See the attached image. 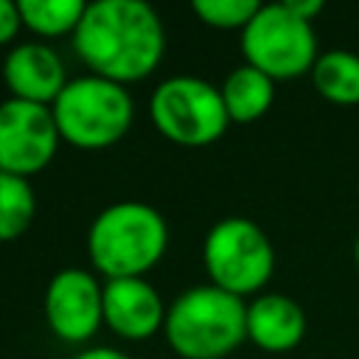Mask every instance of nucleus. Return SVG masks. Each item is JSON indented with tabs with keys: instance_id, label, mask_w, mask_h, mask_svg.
Listing matches in <instances>:
<instances>
[{
	"instance_id": "nucleus-1",
	"label": "nucleus",
	"mask_w": 359,
	"mask_h": 359,
	"mask_svg": "<svg viewBox=\"0 0 359 359\" xmlns=\"http://www.w3.org/2000/svg\"><path fill=\"white\" fill-rule=\"evenodd\" d=\"M73 48L93 76L126 87L163 62L165 28L143 0H95L87 3L73 31Z\"/></svg>"
},
{
	"instance_id": "nucleus-2",
	"label": "nucleus",
	"mask_w": 359,
	"mask_h": 359,
	"mask_svg": "<svg viewBox=\"0 0 359 359\" xmlns=\"http://www.w3.org/2000/svg\"><path fill=\"white\" fill-rule=\"evenodd\" d=\"M168 250V222L149 202L107 205L87 230V255L107 278H143Z\"/></svg>"
},
{
	"instance_id": "nucleus-3",
	"label": "nucleus",
	"mask_w": 359,
	"mask_h": 359,
	"mask_svg": "<svg viewBox=\"0 0 359 359\" xmlns=\"http://www.w3.org/2000/svg\"><path fill=\"white\" fill-rule=\"evenodd\" d=\"M163 334L182 359H224L247 339V303L213 283L191 286L168 306Z\"/></svg>"
},
{
	"instance_id": "nucleus-4",
	"label": "nucleus",
	"mask_w": 359,
	"mask_h": 359,
	"mask_svg": "<svg viewBox=\"0 0 359 359\" xmlns=\"http://www.w3.org/2000/svg\"><path fill=\"white\" fill-rule=\"evenodd\" d=\"M59 137L76 149H107L126 137L135 121V101L118 81L79 76L50 104Z\"/></svg>"
},
{
	"instance_id": "nucleus-5",
	"label": "nucleus",
	"mask_w": 359,
	"mask_h": 359,
	"mask_svg": "<svg viewBox=\"0 0 359 359\" xmlns=\"http://www.w3.org/2000/svg\"><path fill=\"white\" fill-rule=\"evenodd\" d=\"M202 264L213 286L247 297L261 292L275 269V250L266 233L244 216L219 219L202 244Z\"/></svg>"
},
{
	"instance_id": "nucleus-6",
	"label": "nucleus",
	"mask_w": 359,
	"mask_h": 359,
	"mask_svg": "<svg viewBox=\"0 0 359 359\" xmlns=\"http://www.w3.org/2000/svg\"><path fill=\"white\" fill-rule=\"evenodd\" d=\"M149 112L157 132L177 146H208L230 126L222 90L199 76H171L160 81L151 93Z\"/></svg>"
},
{
	"instance_id": "nucleus-7",
	"label": "nucleus",
	"mask_w": 359,
	"mask_h": 359,
	"mask_svg": "<svg viewBox=\"0 0 359 359\" xmlns=\"http://www.w3.org/2000/svg\"><path fill=\"white\" fill-rule=\"evenodd\" d=\"M241 53L247 65L275 81L311 73L320 56L311 22L297 17L286 3H266L255 11L241 31Z\"/></svg>"
},
{
	"instance_id": "nucleus-8",
	"label": "nucleus",
	"mask_w": 359,
	"mask_h": 359,
	"mask_svg": "<svg viewBox=\"0 0 359 359\" xmlns=\"http://www.w3.org/2000/svg\"><path fill=\"white\" fill-rule=\"evenodd\" d=\"M59 140L50 107L22 98L0 104V171L28 180L56 157Z\"/></svg>"
},
{
	"instance_id": "nucleus-9",
	"label": "nucleus",
	"mask_w": 359,
	"mask_h": 359,
	"mask_svg": "<svg viewBox=\"0 0 359 359\" xmlns=\"http://www.w3.org/2000/svg\"><path fill=\"white\" fill-rule=\"evenodd\" d=\"M45 320L65 342H87L104 323V286L87 269H59L45 289Z\"/></svg>"
},
{
	"instance_id": "nucleus-10",
	"label": "nucleus",
	"mask_w": 359,
	"mask_h": 359,
	"mask_svg": "<svg viewBox=\"0 0 359 359\" xmlns=\"http://www.w3.org/2000/svg\"><path fill=\"white\" fill-rule=\"evenodd\" d=\"M165 303L146 278H112L104 283V323L123 339L140 342L163 331Z\"/></svg>"
},
{
	"instance_id": "nucleus-11",
	"label": "nucleus",
	"mask_w": 359,
	"mask_h": 359,
	"mask_svg": "<svg viewBox=\"0 0 359 359\" xmlns=\"http://www.w3.org/2000/svg\"><path fill=\"white\" fill-rule=\"evenodd\" d=\"M3 81L11 98L50 107L67 84L62 56L42 42L14 45L3 59Z\"/></svg>"
},
{
	"instance_id": "nucleus-12",
	"label": "nucleus",
	"mask_w": 359,
	"mask_h": 359,
	"mask_svg": "<svg viewBox=\"0 0 359 359\" xmlns=\"http://www.w3.org/2000/svg\"><path fill=\"white\" fill-rule=\"evenodd\" d=\"M306 337V311L280 292L258 294L247 303V339L269 353L292 351Z\"/></svg>"
},
{
	"instance_id": "nucleus-13",
	"label": "nucleus",
	"mask_w": 359,
	"mask_h": 359,
	"mask_svg": "<svg viewBox=\"0 0 359 359\" xmlns=\"http://www.w3.org/2000/svg\"><path fill=\"white\" fill-rule=\"evenodd\" d=\"M222 90V101L224 109L230 115V123H252L261 115L269 112L272 101H275V79H269L266 73H261L252 65H241L236 70L227 73Z\"/></svg>"
},
{
	"instance_id": "nucleus-14",
	"label": "nucleus",
	"mask_w": 359,
	"mask_h": 359,
	"mask_svg": "<svg viewBox=\"0 0 359 359\" xmlns=\"http://www.w3.org/2000/svg\"><path fill=\"white\" fill-rule=\"evenodd\" d=\"M314 90L334 104H359V53L334 48L317 56L311 67Z\"/></svg>"
},
{
	"instance_id": "nucleus-15",
	"label": "nucleus",
	"mask_w": 359,
	"mask_h": 359,
	"mask_svg": "<svg viewBox=\"0 0 359 359\" xmlns=\"http://www.w3.org/2000/svg\"><path fill=\"white\" fill-rule=\"evenodd\" d=\"M36 216V194L25 177L0 171V241L22 236Z\"/></svg>"
},
{
	"instance_id": "nucleus-16",
	"label": "nucleus",
	"mask_w": 359,
	"mask_h": 359,
	"mask_svg": "<svg viewBox=\"0 0 359 359\" xmlns=\"http://www.w3.org/2000/svg\"><path fill=\"white\" fill-rule=\"evenodd\" d=\"M22 25L39 36L73 34L87 3L84 0H20L17 3Z\"/></svg>"
},
{
	"instance_id": "nucleus-17",
	"label": "nucleus",
	"mask_w": 359,
	"mask_h": 359,
	"mask_svg": "<svg viewBox=\"0 0 359 359\" xmlns=\"http://www.w3.org/2000/svg\"><path fill=\"white\" fill-rule=\"evenodd\" d=\"M261 8L258 0H194V14L210 25V28H222V31H244V25L255 17V11Z\"/></svg>"
},
{
	"instance_id": "nucleus-18",
	"label": "nucleus",
	"mask_w": 359,
	"mask_h": 359,
	"mask_svg": "<svg viewBox=\"0 0 359 359\" xmlns=\"http://www.w3.org/2000/svg\"><path fill=\"white\" fill-rule=\"evenodd\" d=\"M20 28H22V17H20L17 3H11V0H0V45L11 42V39L17 36Z\"/></svg>"
},
{
	"instance_id": "nucleus-19",
	"label": "nucleus",
	"mask_w": 359,
	"mask_h": 359,
	"mask_svg": "<svg viewBox=\"0 0 359 359\" xmlns=\"http://www.w3.org/2000/svg\"><path fill=\"white\" fill-rule=\"evenodd\" d=\"M297 17H303V20H314L320 11H323V0H283Z\"/></svg>"
},
{
	"instance_id": "nucleus-20",
	"label": "nucleus",
	"mask_w": 359,
	"mask_h": 359,
	"mask_svg": "<svg viewBox=\"0 0 359 359\" xmlns=\"http://www.w3.org/2000/svg\"><path fill=\"white\" fill-rule=\"evenodd\" d=\"M73 359H132L129 353L118 351V348H109V345H98V348H87V351H79Z\"/></svg>"
},
{
	"instance_id": "nucleus-21",
	"label": "nucleus",
	"mask_w": 359,
	"mask_h": 359,
	"mask_svg": "<svg viewBox=\"0 0 359 359\" xmlns=\"http://www.w3.org/2000/svg\"><path fill=\"white\" fill-rule=\"evenodd\" d=\"M353 261H356V266H359V236H356V244H353Z\"/></svg>"
}]
</instances>
